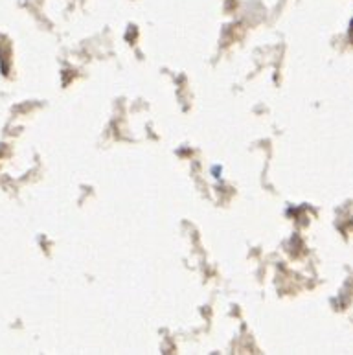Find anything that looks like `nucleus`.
<instances>
[{
  "label": "nucleus",
  "mask_w": 353,
  "mask_h": 355,
  "mask_svg": "<svg viewBox=\"0 0 353 355\" xmlns=\"http://www.w3.org/2000/svg\"><path fill=\"white\" fill-rule=\"evenodd\" d=\"M352 28H353V22H352Z\"/></svg>",
  "instance_id": "1"
}]
</instances>
